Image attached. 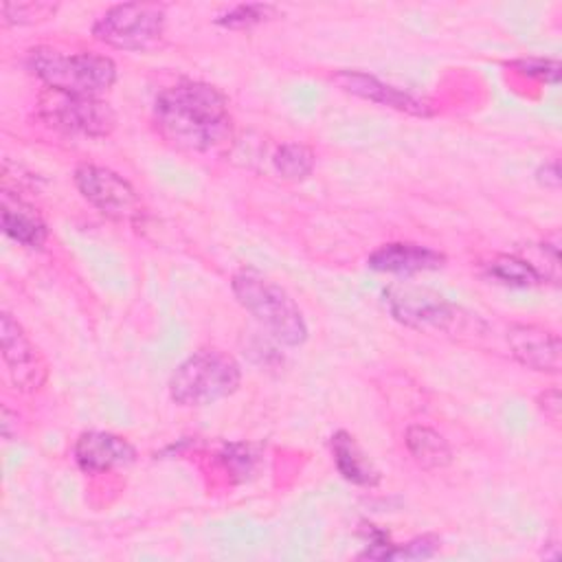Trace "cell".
<instances>
[{
	"label": "cell",
	"instance_id": "obj_1",
	"mask_svg": "<svg viewBox=\"0 0 562 562\" xmlns=\"http://www.w3.org/2000/svg\"><path fill=\"white\" fill-rule=\"evenodd\" d=\"M160 134L187 151H211L231 138L226 97L204 81H180L165 88L154 103Z\"/></svg>",
	"mask_w": 562,
	"mask_h": 562
},
{
	"label": "cell",
	"instance_id": "obj_2",
	"mask_svg": "<svg viewBox=\"0 0 562 562\" xmlns=\"http://www.w3.org/2000/svg\"><path fill=\"white\" fill-rule=\"evenodd\" d=\"M239 305L255 316L279 342L296 347L307 338L305 318L294 299L255 268H241L231 281Z\"/></svg>",
	"mask_w": 562,
	"mask_h": 562
},
{
	"label": "cell",
	"instance_id": "obj_3",
	"mask_svg": "<svg viewBox=\"0 0 562 562\" xmlns=\"http://www.w3.org/2000/svg\"><path fill=\"white\" fill-rule=\"evenodd\" d=\"M26 64L46 88L79 97H101L116 81V64L97 53L66 55L48 46H37L29 50Z\"/></svg>",
	"mask_w": 562,
	"mask_h": 562
},
{
	"label": "cell",
	"instance_id": "obj_4",
	"mask_svg": "<svg viewBox=\"0 0 562 562\" xmlns=\"http://www.w3.org/2000/svg\"><path fill=\"white\" fill-rule=\"evenodd\" d=\"M241 369L237 360L220 349H200L176 367L169 395L180 406H206L237 391Z\"/></svg>",
	"mask_w": 562,
	"mask_h": 562
},
{
	"label": "cell",
	"instance_id": "obj_5",
	"mask_svg": "<svg viewBox=\"0 0 562 562\" xmlns=\"http://www.w3.org/2000/svg\"><path fill=\"white\" fill-rule=\"evenodd\" d=\"M165 33V9L151 2L110 7L92 26V35L121 50H149Z\"/></svg>",
	"mask_w": 562,
	"mask_h": 562
},
{
	"label": "cell",
	"instance_id": "obj_6",
	"mask_svg": "<svg viewBox=\"0 0 562 562\" xmlns=\"http://www.w3.org/2000/svg\"><path fill=\"white\" fill-rule=\"evenodd\" d=\"M40 116L55 130L83 136H108L116 125L114 110L99 97H79L46 88L40 94Z\"/></svg>",
	"mask_w": 562,
	"mask_h": 562
},
{
	"label": "cell",
	"instance_id": "obj_7",
	"mask_svg": "<svg viewBox=\"0 0 562 562\" xmlns=\"http://www.w3.org/2000/svg\"><path fill=\"white\" fill-rule=\"evenodd\" d=\"M384 296L395 321L406 327L454 331L461 325L459 307L432 290L417 285H391Z\"/></svg>",
	"mask_w": 562,
	"mask_h": 562
},
{
	"label": "cell",
	"instance_id": "obj_8",
	"mask_svg": "<svg viewBox=\"0 0 562 562\" xmlns=\"http://www.w3.org/2000/svg\"><path fill=\"white\" fill-rule=\"evenodd\" d=\"M79 193L103 215L112 220H138L143 215L140 198L134 187L112 169L99 165H81L75 171Z\"/></svg>",
	"mask_w": 562,
	"mask_h": 562
},
{
	"label": "cell",
	"instance_id": "obj_9",
	"mask_svg": "<svg viewBox=\"0 0 562 562\" xmlns=\"http://www.w3.org/2000/svg\"><path fill=\"white\" fill-rule=\"evenodd\" d=\"M0 340L2 358L15 389L26 393L37 391L46 380V362L9 312H2L0 316Z\"/></svg>",
	"mask_w": 562,
	"mask_h": 562
},
{
	"label": "cell",
	"instance_id": "obj_10",
	"mask_svg": "<svg viewBox=\"0 0 562 562\" xmlns=\"http://www.w3.org/2000/svg\"><path fill=\"white\" fill-rule=\"evenodd\" d=\"M507 345L512 356L527 369L540 373L560 371V336L540 325H512L507 329Z\"/></svg>",
	"mask_w": 562,
	"mask_h": 562
},
{
	"label": "cell",
	"instance_id": "obj_11",
	"mask_svg": "<svg viewBox=\"0 0 562 562\" xmlns=\"http://www.w3.org/2000/svg\"><path fill=\"white\" fill-rule=\"evenodd\" d=\"M136 459L134 446L114 432L90 430L79 435L75 443V461L88 474H101L112 468L127 465Z\"/></svg>",
	"mask_w": 562,
	"mask_h": 562
},
{
	"label": "cell",
	"instance_id": "obj_12",
	"mask_svg": "<svg viewBox=\"0 0 562 562\" xmlns=\"http://www.w3.org/2000/svg\"><path fill=\"white\" fill-rule=\"evenodd\" d=\"M334 81L345 92L356 94L360 99H369L373 103L389 105V108H395L400 112L415 114V116H428L430 114V108L422 99H417V97H413V94H408V92H404V90H400L395 86H389V83L375 79L373 75L342 70V72L334 75Z\"/></svg>",
	"mask_w": 562,
	"mask_h": 562
},
{
	"label": "cell",
	"instance_id": "obj_13",
	"mask_svg": "<svg viewBox=\"0 0 562 562\" xmlns=\"http://www.w3.org/2000/svg\"><path fill=\"white\" fill-rule=\"evenodd\" d=\"M369 268L391 274H417L426 270H437L446 263L439 250L411 241H391L373 250L367 259Z\"/></svg>",
	"mask_w": 562,
	"mask_h": 562
},
{
	"label": "cell",
	"instance_id": "obj_14",
	"mask_svg": "<svg viewBox=\"0 0 562 562\" xmlns=\"http://www.w3.org/2000/svg\"><path fill=\"white\" fill-rule=\"evenodd\" d=\"M2 231L26 248H42L48 235L42 217L29 204L11 200L9 193L2 195Z\"/></svg>",
	"mask_w": 562,
	"mask_h": 562
},
{
	"label": "cell",
	"instance_id": "obj_15",
	"mask_svg": "<svg viewBox=\"0 0 562 562\" xmlns=\"http://www.w3.org/2000/svg\"><path fill=\"white\" fill-rule=\"evenodd\" d=\"M329 446H331V454L338 472L349 483L375 485L380 481V474L375 472V468L371 465V461L364 457V452L358 448L356 439L349 432L345 430L334 432Z\"/></svg>",
	"mask_w": 562,
	"mask_h": 562
},
{
	"label": "cell",
	"instance_id": "obj_16",
	"mask_svg": "<svg viewBox=\"0 0 562 562\" xmlns=\"http://www.w3.org/2000/svg\"><path fill=\"white\" fill-rule=\"evenodd\" d=\"M404 441L415 463L424 470H441L452 461V450L448 441L428 426H408Z\"/></svg>",
	"mask_w": 562,
	"mask_h": 562
},
{
	"label": "cell",
	"instance_id": "obj_17",
	"mask_svg": "<svg viewBox=\"0 0 562 562\" xmlns=\"http://www.w3.org/2000/svg\"><path fill=\"white\" fill-rule=\"evenodd\" d=\"M487 272L490 277L498 279L501 283L507 285H518V288H527V285H536L542 281V274L525 259L512 257V255H498L487 263Z\"/></svg>",
	"mask_w": 562,
	"mask_h": 562
},
{
	"label": "cell",
	"instance_id": "obj_18",
	"mask_svg": "<svg viewBox=\"0 0 562 562\" xmlns=\"http://www.w3.org/2000/svg\"><path fill=\"white\" fill-rule=\"evenodd\" d=\"M274 169L288 180H303L314 171V151L301 143H285L277 149Z\"/></svg>",
	"mask_w": 562,
	"mask_h": 562
},
{
	"label": "cell",
	"instance_id": "obj_19",
	"mask_svg": "<svg viewBox=\"0 0 562 562\" xmlns=\"http://www.w3.org/2000/svg\"><path fill=\"white\" fill-rule=\"evenodd\" d=\"M7 24H35L53 18L57 4L53 2H4L0 7Z\"/></svg>",
	"mask_w": 562,
	"mask_h": 562
},
{
	"label": "cell",
	"instance_id": "obj_20",
	"mask_svg": "<svg viewBox=\"0 0 562 562\" xmlns=\"http://www.w3.org/2000/svg\"><path fill=\"white\" fill-rule=\"evenodd\" d=\"M274 7L272 4H237L233 9H228L226 13L217 15V24L224 29H250L268 18L274 15Z\"/></svg>",
	"mask_w": 562,
	"mask_h": 562
},
{
	"label": "cell",
	"instance_id": "obj_21",
	"mask_svg": "<svg viewBox=\"0 0 562 562\" xmlns=\"http://www.w3.org/2000/svg\"><path fill=\"white\" fill-rule=\"evenodd\" d=\"M512 66L522 75L547 81V83H558V79H560V64L555 59L529 57V59H518Z\"/></svg>",
	"mask_w": 562,
	"mask_h": 562
},
{
	"label": "cell",
	"instance_id": "obj_22",
	"mask_svg": "<svg viewBox=\"0 0 562 562\" xmlns=\"http://www.w3.org/2000/svg\"><path fill=\"white\" fill-rule=\"evenodd\" d=\"M439 547V540L432 538V536H422V538H415L411 542H406L404 547H397L393 549V558H430Z\"/></svg>",
	"mask_w": 562,
	"mask_h": 562
},
{
	"label": "cell",
	"instance_id": "obj_23",
	"mask_svg": "<svg viewBox=\"0 0 562 562\" xmlns=\"http://www.w3.org/2000/svg\"><path fill=\"white\" fill-rule=\"evenodd\" d=\"M538 408L544 413V417L551 422V424H560V417H562V400H560V391L553 386V389H547L538 395Z\"/></svg>",
	"mask_w": 562,
	"mask_h": 562
},
{
	"label": "cell",
	"instance_id": "obj_24",
	"mask_svg": "<svg viewBox=\"0 0 562 562\" xmlns=\"http://www.w3.org/2000/svg\"><path fill=\"white\" fill-rule=\"evenodd\" d=\"M536 178L542 187L547 189H558L560 187V169H558V160H549L544 165L538 167Z\"/></svg>",
	"mask_w": 562,
	"mask_h": 562
}]
</instances>
